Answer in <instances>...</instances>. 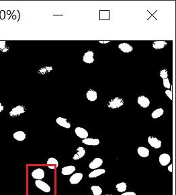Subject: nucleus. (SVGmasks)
Wrapping results in <instances>:
<instances>
[{
    "mask_svg": "<svg viewBox=\"0 0 176 195\" xmlns=\"http://www.w3.org/2000/svg\"><path fill=\"white\" fill-rule=\"evenodd\" d=\"M124 104V100L119 97H116L109 101L108 107L110 109H117Z\"/></svg>",
    "mask_w": 176,
    "mask_h": 195,
    "instance_id": "nucleus-1",
    "label": "nucleus"
},
{
    "mask_svg": "<svg viewBox=\"0 0 176 195\" xmlns=\"http://www.w3.org/2000/svg\"><path fill=\"white\" fill-rule=\"evenodd\" d=\"M25 112H26V109L24 106L22 105H18L12 109V111L10 112V115L12 117H15V116H18L24 114Z\"/></svg>",
    "mask_w": 176,
    "mask_h": 195,
    "instance_id": "nucleus-2",
    "label": "nucleus"
},
{
    "mask_svg": "<svg viewBox=\"0 0 176 195\" xmlns=\"http://www.w3.org/2000/svg\"><path fill=\"white\" fill-rule=\"evenodd\" d=\"M83 61L84 63L91 64L94 62V53L92 50H88L83 55Z\"/></svg>",
    "mask_w": 176,
    "mask_h": 195,
    "instance_id": "nucleus-3",
    "label": "nucleus"
},
{
    "mask_svg": "<svg viewBox=\"0 0 176 195\" xmlns=\"http://www.w3.org/2000/svg\"><path fill=\"white\" fill-rule=\"evenodd\" d=\"M35 184L38 188H39L40 190H42L44 192H49L50 191V187L48 186V184L42 181L41 180H37L35 182Z\"/></svg>",
    "mask_w": 176,
    "mask_h": 195,
    "instance_id": "nucleus-4",
    "label": "nucleus"
},
{
    "mask_svg": "<svg viewBox=\"0 0 176 195\" xmlns=\"http://www.w3.org/2000/svg\"><path fill=\"white\" fill-rule=\"evenodd\" d=\"M118 48L124 53H129L134 50L133 46L130 44L126 43V42H122V43L118 44Z\"/></svg>",
    "mask_w": 176,
    "mask_h": 195,
    "instance_id": "nucleus-5",
    "label": "nucleus"
},
{
    "mask_svg": "<svg viewBox=\"0 0 176 195\" xmlns=\"http://www.w3.org/2000/svg\"><path fill=\"white\" fill-rule=\"evenodd\" d=\"M148 143L151 147L155 149H159L162 147V141L156 137L149 136L148 137Z\"/></svg>",
    "mask_w": 176,
    "mask_h": 195,
    "instance_id": "nucleus-6",
    "label": "nucleus"
},
{
    "mask_svg": "<svg viewBox=\"0 0 176 195\" xmlns=\"http://www.w3.org/2000/svg\"><path fill=\"white\" fill-rule=\"evenodd\" d=\"M137 102L142 108H147L150 105V100L145 96H140L138 97Z\"/></svg>",
    "mask_w": 176,
    "mask_h": 195,
    "instance_id": "nucleus-7",
    "label": "nucleus"
},
{
    "mask_svg": "<svg viewBox=\"0 0 176 195\" xmlns=\"http://www.w3.org/2000/svg\"><path fill=\"white\" fill-rule=\"evenodd\" d=\"M75 132L76 135L79 137V138L83 139L88 138V132L86 130V129L82 128V127H77V128H75Z\"/></svg>",
    "mask_w": 176,
    "mask_h": 195,
    "instance_id": "nucleus-8",
    "label": "nucleus"
},
{
    "mask_svg": "<svg viewBox=\"0 0 176 195\" xmlns=\"http://www.w3.org/2000/svg\"><path fill=\"white\" fill-rule=\"evenodd\" d=\"M32 176L35 179L42 180L44 177V171L41 168H37L32 172Z\"/></svg>",
    "mask_w": 176,
    "mask_h": 195,
    "instance_id": "nucleus-9",
    "label": "nucleus"
},
{
    "mask_svg": "<svg viewBox=\"0 0 176 195\" xmlns=\"http://www.w3.org/2000/svg\"><path fill=\"white\" fill-rule=\"evenodd\" d=\"M171 161V158L169 154H163L160 155L159 156V163L161 165L163 166H167V164H169Z\"/></svg>",
    "mask_w": 176,
    "mask_h": 195,
    "instance_id": "nucleus-10",
    "label": "nucleus"
},
{
    "mask_svg": "<svg viewBox=\"0 0 176 195\" xmlns=\"http://www.w3.org/2000/svg\"><path fill=\"white\" fill-rule=\"evenodd\" d=\"M167 42L165 41H155L153 42L152 46L155 50H161L167 46Z\"/></svg>",
    "mask_w": 176,
    "mask_h": 195,
    "instance_id": "nucleus-11",
    "label": "nucleus"
},
{
    "mask_svg": "<svg viewBox=\"0 0 176 195\" xmlns=\"http://www.w3.org/2000/svg\"><path fill=\"white\" fill-rule=\"evenodd\" d=\"M83 178V174L76 173L70 178L69 182L71 184H77Z\"/></svg>",
    "mask_w": 176,
    "mask_h": 195,
    "instance_id": "nucleus-12",
    "label": "nucleus"
},
{
    "mask_svg": "<svg viewBox=\"0 0 176 195\" xmlns=\"http://www.w3.org/2000/svg\"><path fill=\"white\" fill-rule=\"evenodd\" d=\"M103 164V160L99 158H95L89 165V167L90 169H96L100 167Z\"/></svg>",
    "mask_w": 176,
    "mask_h": 195,
    "instance_id": "nucleus-13",
    "label": "nucleus"
},
{
    "mask_svg": "<svg viewBox=\"0 0 176 195\" xmlns=\"http://www.w3.org/2000/svg\"><path fill=\"white\" fill-rule=\"evenodd\" d=\"M86 98L89 101L94 102L95 101L97 98V93L94 90H89L86 93Z\"/></svg>",
    "mask_w": 176,
    "mask_h": 195,
    "instance_id": "nucleus-14",
    "label": "nucleus"
},
{
    "mask_svg": "<svg viewBox=\"0 0 176 195\" xmlns=\"http://www.w3.org/2000/svg\"><path fill=\"white\" fill-rule=\"evenodd\" d=\"M99 140L98 139H93V138H86L83 139L82 143L86 144L87 145L90 146H96L99 144Z\"/></svg>",
    "mask_w": 176,
    "mask_h": 195,
    "instance_id": "nucleus-15",
    "label": "nucleus"
},
{
    "mask_svg": "<svg viewBox=\"0 0 176 195\" xmlns=\"http://www.w3.org/2000/svg\"><path fill=\"white\" fill-rule=\"evenodd\" d=\"M57 123L61 127H64L66 129H69L71 127V124L68 122L66 118L63 117H58L56 119Z\"/></svg>",
    "mask_w": 176,
    "mask_h": 195,
    "instance_id": "nucleus-16",
    "label": "nucleus"
},
{
    "mask_svg": "<svg viewBox=\"0 0 176 195\" xmlns=\"http://www.w3.org/2000/svg\"><path fill=\"white\" fill-rule=\"evenodd\" d=\"M86 155V150L84 147H79L77 149V153L74 155L73 159L74 160H77L82 158Z\"/></svg>",
    "mask_w": 176,
    "mask_h": 195,
    "instance_id": "nucleus-17",
    "label": "nucleus"
},
{
    "mask_svg": "<svg viewBox=\"0 0 176 195\" xmlns=\"http://www.w3.org/2000/svg\"><path fill=\"white\" fill-rule=\"evenodd\" d=\"M14 138L18 141H23L26 139V134L22 131H16V133H14Z\"/></svg>",
    "mask_w": 176,
    "mask_h": 195,
    "instance_id": "nucleus-18",
    "label": "nucleus"
},
{
    "mask_svg": "<svg viewBox=\"0 0 176 195\" xmlns=\"http://www.w3.org/2000/svg\"><path fill=\"white\" fill-rule=\"evenodd\" d=\"M138 154L142 158H147L149 156V150L145 147H139L137 149Z\"/></svg>",
    "mask_w": 176,
    "mask_h": 195,
    "instance_id": "nucleus-19",
    "label": "nucleus"
},
{
    "mask_svg": "<svg viewBox=\"0 0 176 195\" xmlns=\"http://www.w3.org/2000/svg\"><path fill=\"white\" fill-rule=\"evenodd\" d=\"M75 167L73 166H69L64 167L61 170V172L63 175H70L72 173H73L75 170Z\"/></svg>",
    "mask_w": 176,
    "mask_h": 195,
    "instance_id": "nucleus-20",
    "label": "nucleus"
},
{
    "mask_svg": "<svg viewBox=\"0 0 176 195\" xmlns=\"http://www.w3.org/2000/svg\"><path fill=\"white\" fill-rule=\"evenodd\" d=\"M106 172V170L104 169H95L93 171H92L90 174H89V177L90 178H96L99 176L101 174H104Z\"/></svg>",
    "mask_w": 176,
    "mask_h": 195,
    "instance_id": "nucleus-21",
    "label": "nucleus"
},
{
    "mask_svg": "<svg viewBox=\"0 0 176 195\" xmlns=\"http://www.w3.org/2000/svg\"><path fill=\"white\" fill-rule=\"evenodd\" d=\"M47 164L50 169H55L59 165V162L56 159L54 158H50L47 161Z\"/></svg>",
    "mask_w": 176,
    "mask_h": 195,
    "instance_id": "nucleus-22",
    "label": "nucleus"
},
{
    "mask_svg": "<svg viewBox=\"0 0 176 195\" xmlns=\"http://www.w3.org/2000/svg\"><path fill=\"white\" fill-rule=\"evenodd\" d=\"M163 113H164V111L163 109H162V108H159V109H156L155 111H154L152 112L151 114V117L154 119H156V118H159L160 116H162Z\"/></svg>",
    "mask_w": 176,
    "mask_h": 195,
    "instance_id": "nucleus-23",
    "label": "nucleus"
},
{
    "mask_svg": "<svg viewBox=\"0 0 176 195\" xmlns=\"http://www.w3.org/2000/svg\"><path fill=\"white\" fill-rule=\"evenodd\" d=\"M91 190L94 195H101L102 193V190L98 186H92L91 187Z\"/></svg>",
    "mask_w": 176,
    "mask_h": 195,
    "instance_id": "nucleus-24",
    "label": "nucleus"
},
{
    "mask_svg": "<svg viewBox=\"0 0 176 195\" xmlns=\"http://www.w3.org/2000/svg\"><path fill=\"white\" fill-rule=\"evenodd\" d=\"M116 188H117V190L118 192H124L125 190H126L127 186H126V184L125 183V182H121V183L116 184Z\"/></svg>",
    "mask_w": 176,
    "mask_h": 195,
    "instance_id": "nucleus-25",
    "label": "nucleus"
},
{
    "mask_svg": "<svg viewBox=\"0 0 176 195\" xmlns=\"http://www.w3.org/2000/svg\"><path fill=\"white\" fill-rule=\"evenodd\" d=\"M0 50L3 53H6L9 50V47L7 46L6 41H0Z\"/></svg>",
    "mask_w": 176,
    "mask_h": 195,
    "instance_id": "nucleus-26",
    "label": "nucleus"
},
{
    "mask_svg": "<svg viewBox=\"0 0 176 195\" xmlns=\"http://www.w3.org/2000/svg\"><path fill=\"white\" fill-rule=\"evenodd\" d=\"M52 70V67L50 66H46L44 67H42L41 69L39 71V74H46L47 73H49Z\"/></svg>",
    "mask_w": 176,
    "mask_h": 195,
    "instance_id": "nucleus-27",
    "label": "nucleus"
},
{
    "mask_svg": "<svg viewBox=\"0 0 176 195\" xmlns=\"http://www.w3.org/2000/svg\"><path fill=\"white\" fill-rule=\"evenodd\" d=\"M160 77L162 78V79H166V78H168V73H167V71L166 69H163L160 71V74H159Z\"/></svg>",
    "mask_w": 176,
    "mask_h": 195,
    "instance_id": "nucleus-28",
    "label": "nucleus"
},
{
    "mask_svg": "<svg viewBox=\"0 0 176 195\" xmlns=\"http://www.w3.org/2000/svg\"><path fill=\"white\" fill-rule=\"evenodd\" d=\"M163 86L165 87V88L167 89H170L171 88V84L170 82H169V80L168 78H166V79H163Z\"/></svg>",
    "mask_w": 176,
    "mask_h": 195,
    "instance_id": "nucleus-29",
    "label": "nucleus"
},
{
    "mask_svg": "<svg viewBox=\"0 0 176 195\" xmlns=\"http://www.w3.org/2000/svg\"><path fill=\"white\" fill-rule=\"evenodd\" d=\"M165 94L167 95V96L171 100H172V99H173L172 91H171L170 90H167L166 91H165Z\"/></svg>",
    "mask_w": 176,
    "mask_h": 195,
    "instance_id": "nucleus-30",
    "label": "nucleus"
},
{
    "mask_svg": "<svg viewBox=\"0 0 176 195\" xmlns=\"http://www.w3.org/2000/svg\"><path fill=\"white\" fill-rule=\"evenodd\" d=\"M121 195H136V193L133 192H124V193H122Z\"/></svg>",
    "mask_w": 176,
    "mask_h": 195,
    "instance_id": "nucleus-31",
    "label": "nucleus"
},
{
    "mask_svg": "<svg viewBox=\"0 0 176 195\" xmlns=\"http://www.w3.org/2000/svg\"><path fill=\"white\" fill-rule=\"evenodd\" d=\"M110 41H99V42L100 44H108V43H109Z\"/></svg>",
    "mask_w": 176,
    "mask_h": 195,
    "instance_id": "nucleus-32",
    "label": "nucleus"
},
{
    "mask_svg": "<svg viewBox=\"0 0 176 195\" xmlns=\"http://www.w3.org/2000/svg\"><path fill=\"white\" fill-rule=\"evenodd\" d=\"M172 167H173V166H172V164H171L170 166H169L168 167V170L170 171V172H172L173 171V169H172Z\"/></svg>",
    "mask_w": 176,
    "mask_h": 195,
    "instance_id": "nucleus-33",
    "label": "nucleus"
},
{
    "mask_svg": "<svg viewBox=\"0 0 176 195\" xmlns=\"http://www.w3.org/2000/svg\"><path fill=\"white\" fill-rule=\"evenodd\" d=\"M3 109H4L3 106L2 105L1 103H0V112H1L2 111H3Z\"/></svg>",
    "mask_w": 176,
    "mask_h": 195,
    "instance_id": "nucleus-34",
    "label": "nucleus"
},
{
    "mask_svg": "<svg viewBox=\"0 0 176 195\" xmlns=\"http://www.w3.org/2000/svg\"><path fill=\"white\" fill-rule=\"evenodd\" d=\"M106 195H111V194H106Z\"/></svg>",
    "mask_w": 176,
    "mask_h": 195,
    "instance_id": "nucleus-35",
    "label": "nucleus"
}]
</instances>
